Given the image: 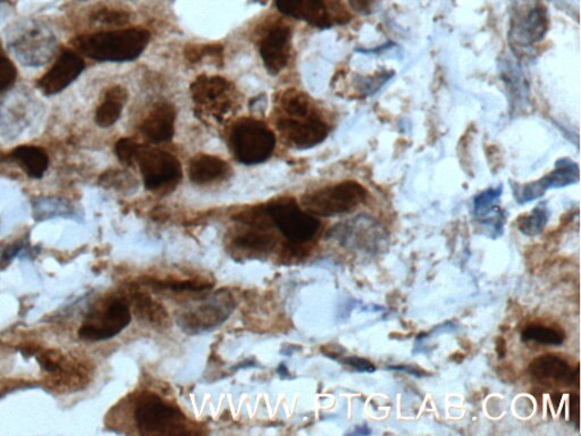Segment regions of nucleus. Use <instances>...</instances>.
I'll return each mask as SVG.
<instances>
[{
	"instance_id": "f257e3e1",
	"label": "nucleus",
	"mask_w": 581,
	"mask_h": 436,
	"mask_svg": "<svg viewBox=\"0 0 581 436\" xmlns=\"http://www.w3.org/2000/svg\"><path fill=\"white\" fill-rule=\"evenodd\" d=\"M150 40L145 29H125L76 36L75 49L100 63L132 62L141 56Z\"/></svg>"
},
{
	"instance_id": "f03ea898",
	"label": "nucleus",
	"mask_w": 581,
	"mask_h": 436,
	"mask_svg": "<svg viewBox=\"0 0 581 436\" xmlns=\"http://www.w3.org/2000/svg\"><path fill=\"white\" fill-rule=\"evenodd\" d=\"M135 421L144 435H180L189 433L185 414L155 394H144L135 402Z\"/></svg>"
},
{
	"instance_id": "7ed1b4c3",
	"label": "nucleus",
	"mask_w": 581,
	"mask_h": 436,
	"mask_svg": "<svg viewBox=\"0 0 581 436\" xmlns=\"http://www.w3.org/2000/svg\"><path fill=\"white\" fill-rule=\"evenodd\" d=\"M367 198V190L358 182L346 181L323 188L302 197L301 206L306 213L319 218H332L354 212Z\"/></svg>"
},
{
	"instance_id": "20e7f679",
	"label": "nucleus",
	"mask_w": 581,
	"mask_h": 436,
	"mask_svg": "<svg viewBox=\"0 0 581 436\" xmlns=\"http://www.w3.org/2000/svg\"><path fill=\"white\" fill-rule=\"evenodd\" d=\"M276 137L264 123L242 119L232 132V148L240 163L255 165L266 162L275 149Z\"/></svg>"
},
{
	"instance_id": "39448f33",
	"label": "nucleus",
	"mask_w": 581,
	"mask_h": 436,
	"mask_svg": "<svg viewBox=\"0 0 581 436\" xmlns=\"http://www.w3.org/2000/svg\"><path fill=\"white\" fill-rule=\"evenodd\" d=\"M235 299L228 292H216L212 297L195 302L178 314L176 322L183 332L200 334L218 328L235 310Z\"/></svg>"
},
{
	"instance_id": "423d86ee",
	"label": "nucleus",
	"mask_w": 581,
	"mask_h": 436,
	"mask_svg": "<svg viewBox=\"0 0 581 436\" xmlns=\"http://www.w3.org/2000/svg\"><path fill=\"white\" fill-rule=\"evenodd\" d=\"M266 210L273 224L295 245L313 240L319 231V219L302 210L296 200L291 198L274 200L267 205Z\"/></svg>"
},
{
	"instance_id": "0eeeda50",
	"label": "nucleus",
	"mask_w": 581,
	"mask_h": 436,
	"mask_svg": "<svg viewBox=\"0 0 581 436\" xmlns=\"http://www.w3.org/2000/svg\"><path fill=\"white\" fill-rule=\"evenodd\" d=\"M8 47L23 66L38 67L54 57L57 39L52 30L36 23L23 26L17 35L11 36Z\"/></svg>"
},
{
	"instance_id": "6e6552de",
	"label": "nucleus",
	"mask_w": 581,
	"mask_h": 436,
	"mask_svg": "<svg viewBox=\"0 0 581 436\" xmlns=\"http://www.w3.org/2000/svg\"><path fill=\"white\" fill-rule=\"evenodd\" d=\"M132 320L130 306L125 300H107L94 309L79 330V337L86 341H105L115 338L129 327Z\"/></svg>"
},
{
	"instance_id": "1a4fd4ad",
	"label": "nucleus",
	"mask_w": 581,
	"mask_h": 436,
	"mask_svg": "<svg viewBox=\"0 0 581 436\" xmlns=\"http://www.w3.org/2000/svg\"><path fill=\"white\" fill-rule=\"evenodd\" d=\"M135 163L143 174L145 187L150 191L175 186L181 180L180 160L167 151L141 146Z\"/></svg>"
},
{
	"instance_id": "9d476101",
	"label": "nucleus",
	"mask_w": 581,
	"mask_h": 436,
	"mask_svg": "<svg viewBox=\"0 0 581 436\" xmlns=\"http://www.w3.org/2000/svg\"><path fill=\"white\" fill-rule=\"evenodd\" d=\"M85 63L80 54L66 49L59 55L57 61L36 84L45 96L61 94L85 71Z\"/></svg>"
},
{
	"instance_id": "9b49d317",
	"label": "nucleus",
	"mask_w": 581,
	"mask_h": 436,
	"mask_svg": "<svg viewBox=\"0 0 581 436\" xmlns=\"http://www.w3.org/2000/svg\"><path fill=\"white\" fill-rule=\"evenodd\" d=\"M278 130L291 145L300 149L313 148L322 144L329 132L327 124L311 114L301 117L282 118L278 122Z\"/></svg>"
},
{
	"instance_id": "f8f14e48",
	"label": "nucleus",
	"mask_w": 581,
	"mask_h": 436,
	"mask_svg": "<svg viewBox=\"0 0 581 436\" xmlns=\"http://www.w3.org/2000/svg\"><path fill=\"white\" fill-rule=\"evenodd\" d=\"M579 181L578 165L570 159H561L556 163L555 171L547 174L541 180L528 183L518 191L516 201L520 204L541 198L548 189H560V188L575 185Z\"/></svg>"
},
{
	"instance_id": "ddd939ff",
	"label": "nucleus",
	"mask_w": 581,
	"mask_h": 436,
	"mask_svg": "<svg viewBox=\"0 0 581 436\" xmlns=\"http://www.w3.org/2000/svg\"><path fill=\"white\" fill-rule=\"evenodd\" d=\"M291 30L287 26L273 27L260 44V54L272 76L280 75L290 57Z\"/></svg>"
},
{
	"instance_id": "4468645a",
	"label": "nucleus",
	"mask_w": 581,
	"mask_h": 436,
	"mask_svg": "<svg viewBox=\"0 0 581 436\" xmlns=\"http://www.w3.org/2000/svg\"><path fill=\"white\" fill-rule=\"evenodd\" d=\"M175 119V109L171 104H157L145 119L141 132L153 144H163L172 139Z\"/></svg>"
},
{
	"instance_id": "2eb2a0df",
	"label": "nucleus",
	"mask_w": 581,
	"mask_h": 436,
	"mask_svg": "<svg viewBox=\"0 0 581 436\" xmlns=\"http://www.w3.org/2000/svg\"><path fill=\"white\" fill-rule=\"evenodd\" d=\"M530 374L539 380H548V382L578 384L579 367L576 371L570 370L568 362L559 356L544 355L536 358L529 366Z\"/></svg>"
},
{
	"instance_id": "dca6fc26",
	"label": "nucleus",
	"mask_w": 581,
	"mask_h": 436,
	"mask_svg": "<svg viewBox=\"0 0 581 436\" xmlns=\"http://www.w3.org/2000/svg\"><path fill=\"white\" fill-rule=\"evenodd\" d=\"M548 21L546 11L543 7H535L520 18L512 27V35L516 43L529 46L539 43L546 36Z\"/></svg>"
},
{
	"instance_id": "f3484780",
	"label": "nucleus",
	"mask_w": 581,
	"mask_h": 436,
	"mask_svg": "<svg viewBox=\"0 0 581 436\" xmlns=\"http://www.w3.org/2000/svg\"><path fill=\"white\" fill-rule=\"evenodd\" d=\"M230 173V167L225 160L216 156L199 155L190 162L189 177L195 185H208L222 180Z\"/></svg>"
},
{
	"instance_id": "a211bd4d",
	"label": "nucleus",
	"mask_w": 581,
	"mask_h": 436,
	"mask_svg": "<svg viewBox=\"0 0 581 436\" xmlns=\"http://www.w3.org/2000/svg\"><path fill=\"white\" fill-rule=\"evenodd\" d=\"M8 158L14 160L32 178L43 177L49 167L47 153L36 146L17 147Z\"/></svg>"
},
{
	"instance_id": "6ab92c4d",
	"label": "nucleus",
	"mask_w": 581,
	"mask_h": 436,
	"mask_svg": "<svg viewBox=\"0 0 581 436\" xmlns=\"http://www.w3.org/2000/svg\"><path fill=\"white\" fill-rule=\"evenodd\" d=\"M127 102V91L121 86L109 89L102 105L95 112V121L103 128L111 127L120 119Z\"/></svg>"
},
{
	"instance_id": "aec40b11",
	"label": "nucleus",
	"mask_w": 581,
	"mask_h": 436,
	"mask_svg": "<svg viewBox=\"0 0 581 436\" xmlns=\"http://www.w3.org/2000/svg\"><path fill=\"white\" fill-rule=\"evenodd\" d=\"M191 90L195 103L213 108L214 103L217 102L218 105H221L218 103V99H221L223 95H226L228 91H232V86L223 77L200 76L192 85Z\"/></svg>"
},
{
	"instance_id": "412c9836",
	"label": "nucleus",
	"mask_w": 581,
	"mask_h": 436,
	"mask_svg": "<svg viewBox=\"0 0 581 436\" xmlns=\"http://www.w3.org/2000/svg\"><path fill=\"white\" fill-rule=\"evenodd\" d=\"M135 311L138 318L154 328H165L167 325L169 316L164 307L155 302L145 293H138L135 296Z\"/></svg>"
},
{
	"instance_id": "4be33fe9",
	"label": "nucleus",
	"mask_w": 581,
	"mask_h": 436,
	"mask_svg": "<svg viewBox=\"0 0 581 436\" xmlns=\"http://www.w3.org/2000/svg\"><path fill=\"white\" fill-rule=\"evenodd\" d=\"M309 25L319 29H329L332 26V18L323 0H300L299 17Z\"/></svg>"
},
{
	"instance_id": "5701e85b",
	"label": "nucleus",
	"mask_w": 581,
	"mask_h": 436,
	"mask_svg": "<svg viewBox=\"0 0 581 436\" xmlns=\"http://www.w3.org/2000/svg\"><path fill=\"white\" fill-rule=\"evenodd\" d=\"M35 220L52 219L54 218H72L75 208L67 201L58 198L36 199L34 203Z\"/></svg>"
},
{
	"instance_id": "b1692460",
	"label": "nucleus",
	"mask_w": 581,
	"mask_h": 436,
	"mask_svg": "<svg viewBox=\"0 0 581 436\" xmlns=\"http://www.w3.org/2000/svg\"><path fill=\"white\" fill-rule=\"evenodd\" d=\"M525 342H536L547 346H561L565 342L566 333L557 328L544 327V325H529L521 333Z\"/></svg>"
},
{
	"instance_id": "393cba45",
	"label": "nucleus",
	"mask_w": 581,
	"mask_h": 436,
	"mask_svg": "<svg viewBox=\"0 0 581 436\" xmlns=\"http://www.w3.org/2000/svg\"><path fill=\"white\" fill-rule=\"evenodd\" d=\"M548 219H550V210L546 205L541 204L534 208L532 213L518 219L519 231L527 237H537L546 228Z\"/></svg>"
},
{
	"instance_id": "a878e982",
	"label": "nucleus",
	"mask_w": 581,
	"mask_h": 436,
	"mask_svg": "<svg viewBox=\"0 0 581 436\" xmlns=\"http://www.w3.org/2000/svg\"><path fill=\"white\" fill-rule=\"evenodd\" d=\"M237 247L244 249L266 251L275 246L276 240L273 236L264 232V229L255 228V231L245 232L235 238Z\"/></svg>"
},
{
	"instance_id": "bb28decb",
	"label": "nucleus",
	"mask_w": 581,
	"mask_h": 436,
	"mask_svg": "<svg viewBox=\"0 0 581 436\" xmlns=\"http://www.w3.org/2000/svg\"><path fill=\"white\" fill-rule=\"evenodd\" d=\"M282 107L290 117H301L310 115L309 103L305 95L297 90L286 91L282 97Z\"/></svg>"
},
{
	"instance_id": "cd10ccee",
	"label": "nucleus",
	"mask_w": 581,
	"mask_h": 436,
	"mask_svg": "<svg viewBox=\"0 0 581 436\" xmlns=\"http://www.w3.org/2000/svg\"><path fill=\"white\" fill-rule=\"evenodd\" d=\"M503 192V187H498L496 189H488L482 192L474 199V212L476 217L483 218L486 217L491 212H494L497 208L496 203L501 198Z\"/></svg>"
},
{
	"instance_id": "c85d7f7f",
	"label": "nucleus",
	"mask_w": 581,
	"mask_h": 436,
	"mask_svg": "<svg viewBox=\"0 0 581 436\" xmlns=\"http://www.w3.org/2000/svg\"><path fill=\"white\" fill-rule=\"evenodd\" d=\"M141 145L135 140L125 137L118 140L115 145V153L120 162L131 167L135 163L136 155H138Z\"/></svg>"
},
{
	"instance_id": "c756f323",
	"label": "nucleus",
	"mask_w": 581,
	"mask_h": 436,
	"mask_svg": "<svg viewBox=\"0 0 581 436\" xmlns=\"http://www.w3.org/2000/svg\"><path fill=\"white\" fill-rule=\"evenodd\" d=\"M17 80V68L11 59L0 55V94L12 88Z\"/></svg>"
},
{
	"instance_id": "7c9ffc66",
	"label": "nucleus",
	"mask_w": 581,
	"mask_h": 436,
	"mask_svg": "<svg viewBox=\"0 0 581 436\" xmlns=\"http://www.w3.org/2000/svg\"><path fill=\"white\" fill-rule=\"evenodd\" d=\"M129 14L125 12L103 9V11L95 14L93 20L106 25H123L129 22Z\"/></svg>"
},
{
	"instance_id": "2f4dec72",
	"label": "nucleus",
	"mask_w": 581,
	"mask_h": 436,
	"mask_svg": "<svg viewBox=\"0 0 581 436\" xmlns=\"http://www.w3.org/2000/svg\"><path fill=\"white\" fill-rule=\"evenodd\" d=\"M345 362L346 365L351 366L352 369L361 371V373H374L376 370V367L374 366L373 362L365 360V358L349 357L346 358Z\"/></svg>"
},
{
	"instance_id": "473e14b6",
	"label": "nucleus",
	"mask_w": 581,
	"mask_h": 436,
	"mask_svg": "<svg viewBox=\"0 0 581 436\" xmlns=\"http://www.w3.org/2000/svg\"><path fill=\"white\" fill-rule=\"evenodd\" d=\"M278 11L293 18L299 17L300 0H275Z\"/></svg>"
},
{
	"instance_id": "72a5a7b5",
	"label": "nucleus",
	"mask_w": 581,
	"mask_h": 436,
	"mask_svg": "<svg viewBox=\"0 0 581 436\" xmlns=\"http://www.w3.org/2000/svg\"><path fill=\"white\" fill-rule=\"evenodd\" d=\"M25 245L23 242H18L16 245L9 246L6 250H4L0 263L3 265H8L18 254H21V251L25 249Z\"/></svg>"
},
{
	"instance_id": "f704fd0d",
	"label": "nucleus",
	"mask_w": 581,
	"mask_h": 436,
	"mask_svg": "<svg viewBox=\"0 0 581 436\" xmlns=\"http://www.w3.org/2000/svg\"><path fill=\"white\" fill-rule=\"evenodd\" d=\"M349 3L356 12L367 14L372 11L374 0H349Z\"/></svg>"
},
{
	"instance_id": "c9c22d12",
	"label": "nucleus",
	"mask_w": 581,
	"mask_h": 436,
	"mask_svg": "<svg viewBox=\"0 0 581 436\" xmlns=\"http://www.w3.org/2000/svg\"><path fill=\"white\" fill-rule=\"evenodd\" d=\"M390 370H400V371H406V373L408 374H413L415 376H422L418 373L417 370L415 369H411V367H406V366H397V367H390Z\"/></svg>"
},
{
	"instance_id": "e433bc0d",
	"label": "nucleus",
	"mask_w": 581,
	"mask_h": 436,
	"mask_svg": "<svg viewBox=\"0 0 581 436\" xmlns=\"http://www.w3.org/2000/svg\"><path fill=\"white\" fill-rule=\"evenodd\" d=\"M334 2H336V3H337V2H340V0H334Z\"/></svg>"
}]
</instances>
